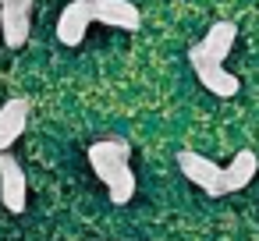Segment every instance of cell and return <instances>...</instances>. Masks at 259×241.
Returning <instances> with one entry per match:
<instances>
[{
  "mask_svg": "<svg viewBox=\"0 0 259 241\" xmlns=\"http://www.w3.org/2000/svg\"><path fill=\"white\" fill-rule=\"evenodd\" d=\"M32 32V0H0V36L11 50L25 46Z\"/></svg>",
  "mask_w": 259,
  "mask_h": 241,
  "instance_id": "obj_4",
  "label": "cell"
},
{
  "mask_svg": "<svg viewBox=\"0 0 259 241\" xmlns=\"http://www.w3.org/2000/svg\"><path fill=\"white\" fill-rule=\"evenodd\" d=\"M234 39H238V25L224 18V22H213V25H209V32L199 39V50H202L206 57H213V61L224 64L227 54L234 50Z\"/></svg>",
  "mask_w": 259,
  "mask_h": 241,
  "instance_id": "obj_9",
  "label": "cell"
},
{
  "mask_svg": "<svg viewBox=\"0 0 259 241\" xmlns=\"http://www.w3.org/2000/svg\"><path fill=\"white\" fill-rule=\"evenodd\" d=\"M0 202L8 213H25V202H29L25 170L11 153H0Z\"/></svg>",
  "mask_w": 259,
  "mask_h": 241,
  "instance_id": "obj_5",
  "label": "cell"
},
{
  "mask_svg": "<svg viewBox=\"0 0 259 241\" xmlns=\"http://www.w3.org/2000/svg\"><path fill=\"white\" fill-rule=\"evenodd\" d=\"M93 22H96V18H93L89 0H71V4L61 11V18H57V39H61L64 46H78V43L85 39V32H89Z\"/></svg>",
  "mask_w": 259,
  "mask_h": 241,
  "instance_id": "obj_6",
  "label": "cell"
},
{
  "mask_svg": "<svg viewBox=\"0 0 259 241\" xmlns=\"http://www.w3.org/2000/svg\"><path fill=\"white\" fill-rule=\"evenodd\" d=\"M188 61H192V68H195V78L202 82V89H206V92H213V96H224V100L238 96V89H241L238 75H231V71H227L220 61L206 57V54L199 50V43L188 50Z\"/></svg>",
  "mask_w": 259,
  "mask_h": 241,
  "instance_id": "obj_3",
  "label": "cell"
},
{
  "mask_svg": "<svg viewBox=\"0 0 259 241\" xmlns=\"http://www.w3.org/2000/svg\"><path fill=\"white\" fill-rule=\"evenodd\" d=\"M178 167H181V174H185L195 188H202L209 199H224V195H227V188H224V167L213 163L209 156L192 153V149H181V153H178Z\"/></svg>",
  "mask_w": 259,
  "mask_h": 241,
  "instance_id": "obj_2",
  "label": "cell"
},
{
  "mask_svg": "<svg viewBox=\"0 0 259 241\" xmlns=\"http://www.w3.org/2000/svg\"><path fill=\"white\" fill-rule=\"evenodd\" d=\"M128 160H132L128 138L110 135V138H96V142L89 146V167H93L96 177L107 184L114 206H128L132 195H135V174H132Z\"/></svg>",
  "mask_w": 259,
  "mask_h": 241,
  "instance_id": "obj_1",
  "label": "cell"
},
{
  "mask_svg": "<svg viewBox=\"0 0 259 241\" xmlns=\"http://www.w3.org/2000/svg\"><path fill=\"white\" fill-rule=\"evenodd\" d=\"M29 114H32V103L25 96H15L0 107V153H11V146L22 138V131L29 124Z\"/></svg>",
  "mask_w": 259,
  "mask_h": 241,
  "instance_id": "obj_8",
  "label": "cell"
},
{
  "mask_svg": "<svg viewBox=\"0 0 259 241\" xmlns=\"http://www.w3.org/2000/svg\"><path fill=\"white\" fill-rule=\"evenodd\" d=\"M89 8H93V18L100 25L124 29V32H135L142 25V15L132 0H89Z\"/></svg>",
  "mask_w": 259,
  "mask_h": 241,
  "instance_id": "obj_7",
  "label": "cell"
},
{
  "mask_svg": "<svg viewBox=\"0 0 259 241\" xmlns=\"http://www.w3.org/2000/svg\"><path fill=\"white\" fill-rule=\"evenodd\" d=\"M255 170H259V160H255V153H252V149L234 153V156H231V163L224 167V188H227V195L241 191V188L255 177Z\"/></svg>",
  "mask_w": 259,
  "mask_h": 241,
  "instance_id": "obj_10",
  "label": "cell"
}]
</instances>
